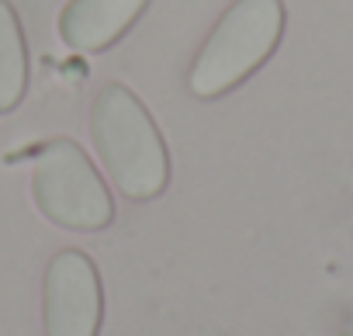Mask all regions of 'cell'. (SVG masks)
Returning a JSON list of instances; mask_svg holds the SVG:
<instances>
[{"label": "cell", "mask_w": 353, "mask_h": 336, "mask_svg": "<svg viewBox=\"0 0 353 336\" xmlns=\"http://www.w3.org/2000/svg\"><path fill=\"white\" fill-rule=\"evenodd\" d=\"M90 139L114 188L132 201H149L170 184V152L149 108L118 80L104 83L90 104Z\"/></svg>", "instance_id": "1"}, {"label": "cell", "mask_w": 353, "mask_h": 336, "mask_svg": "<svg viewBox=\"0 0 353 336\" xmlns=\"http://www.w3.org/2000/svg\"><path fill=\"white\" fill-rule=\"evenodd\" d=\"M149 8V0H70L59 14V35L73 52H104Z\"/></svg>", "instance_id": "5"}, {"label": "cell", "mask_w": 353, "mask_h": 336, "mask_svg": "<svg viewBox=\"0 0 353 336\" xmlns=\"http://www.w3.org/2000/svg\"><path fill=\"white\" fill-rule=\"evenodd\" d=\"M284 25V0H236L198 49L188 70V90L198 101H215L250 80L281 46Z\"/></svg>", "instance_id": "2"}, {"label": "cell", "mask_w": 353, "mask_h": 336, "mask_svg": "<svg viewBox=\"0 0 353 336\" xmlns=\"http://www.w3.org/2000/svg\"><path fill=\"white\" fill-rule=\"evenodd\" d=\"M28 42L11 0H0V115H11L28 94Z\"/></svg>", "instance_id": "6"}, {"label": "cell", "mask_w": 353, "mask_h": 336, "mask_svg": "<svg viewBox=\"0 0 353 336\" xmlns=\"http://www.w3.org/2000/svg\"><path fill=\"white\" fill-rule=\"evenodd\" d=\"M46 336H97L104 319V291L94 260L83 250H59L42 284Z\"/></svg>", "instance_id": "4"}, {"label": "cell", "mask_w": 353, "mask_h": 336, "mask_svg": "<svg viewBox=\"0 0 353 336\" xmlns=\"http://www.w3.org/2000/svg\"><path fill=\"white\" fill-rule=\"evenodd\" d=\"M39 212L73 233H101L114 222V201L83 146L70 135L42 142L32 174Z\"/></svg>", "instance_id": "3"}]
</instances>
